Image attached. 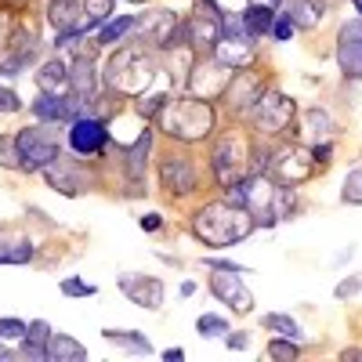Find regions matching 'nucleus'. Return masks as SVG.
I'll use <instances>...</instances> for the list:
<instances>
[{
	"label": "nucleus",
	"instance_id": "1",
	"mask_svg": "<svg viewBox=\"0 0 362 362\" xmlns=\"http://www.w3.org/2000/svg\"><path fill=\"white\" fill-rule=\"evenodd\" d=\"M156 124L177 145H196V141H206L214 134L218 112H214V102H203L196 95H181V98L170 95L167 105L156 112Z\"/></svg>",
	"mask_w": 362,
	"mask_h": 362
},
{
	"label": "nucleus",
	"instance_id": "2",
	"mask_svg": "<svg viewBox=\"0 0 362 362\" xmlns=\"http://www.w3.org/2000/svg\"><path fill=\"white\" fill-rule=\"evenodd\" d=\"M257 228L250 210H239L225 199H214V203H203L196 214H192V232L203 247H214V250H225V247H235Z\"/></svg>",
	"mask_w": 362,
	"mask_h": 362
},
{
	"label": "nucleus",
	"instance_id": "3",
	"mask_svg": "<svg viewBox=\"0 0 362 362\" xmlns=\"http://www.w3.org/2000/svg\"><path fill=\"white\" fill-rule=\"evenodd\" d=\"M156 76H160V66H156L153 51L145 44H131V40H119L116 54L105 66V87L127 98H138Z\"/></svg>",
	"mask_w": 362,
	"mask_h": 362
},
{
	"label": "nucleus",
	"instance_id": "4",
	"mask_svg": "<svg viewBox=\"0 0 362 362\" xmlns=\"http://www.w3.org/2000/svg\"><path fill=\"white\" fill-rule=\"evenodd\" d=\"M210 174H214L218 189H228L232 181L250 174V141L239 131L221 134L214 141V148H210Z\"/></svg>",
	"mask_w": 362,
	"mask_h": 362
},
{
	"label": "nucleus",
	"instance_id": "5",
	"mask_svg": "<svg viewBox=\"0 0 362 362\" xmlns=\"http://www.w3.org/2000/svg\"><path fill=\"white\" fill-rule=\"evenodd\" d=\"M58 124H40L37 127H22L15 134V145H18V170L22 174H40L58 153H62V145H58Z\"/></svg>",
	"mask_w": 362,
	"mask_h": 362
},
{
	"label": "nucleus",
	"instance_id": "6",
	"mask_svg": "<svg viewBox=\"0 0 362 362\" xmlns=\"http://www.w3.org/2000/svg\"><path fill=\"white\" fill-rule=\"evenodd\" d=\"M293 116H297V102L286 98L283 90H272V87L247 112V119H250V127H254L257 138H279V134H286L290 124H293Z\"/></svg>",
	"mask_w": 362,
	"mask_h": 362
},
{
	"label": "nucleus",
	"instance_id": "7",
	"mask_svg": "<svg viewBox=\"0 0 362 362\" xmlns=\"http://www.w3.org/2000/svg\"><path fill=\"white\" fill-rule=\"evenodd\" d=\"M160 185L167 189V196L174 199H185L199 189V170H196V156L189 153L185 145H177L167 148V153L160 156Z\"/></svg>",
	"mask_w": 362,
	"mask_h": 362
},
{
	"label": "nucleus",
	"instance_id": "8",
	"mask_svg": "<svg viewBox=\"0 0 362 362\" xmlns=\"http://www.w3.org/2000/svg\"><path fill=\"white\" fill-rule=\"evenodd\" d=\"M232 80V69L221 66L214 54H203L192 62V69L185 73V87H189V95L203 98V102H218L225 95V87Z\"/></svg>",
	"mask_w": 362,
	"mask_h": 362
},
{
	"label": "nucleus",
	"instance_id": "9",
	"mask_svg": "<svg viewBox=\"0 0 362 362\" xmlns=\"http://www.w3.org/2000/svg\"><path fill=\"white\" fill-rule=\"evenodd\" d=\"M264 90H268V80L261 76V69L243 66V69H232V80H228L225 95H221L218 102H225V109H228L232 116H247Z\"/></svg>",
	"mask_w": 362,
	"mask_h": 362
},
{
	"label": "nucleus",
	"instance_id": "10",
	"mask_svg": "<svg viewBox=\"0 0 362 362\" xmlns=\"http://www.w3.org/2000/svg\"><path fill=\"white\" fill-rule=\"evenodd\" d=\"M66 138H69V148H73L76 156H83V160L105 156V148L112 145V134H109V127H105V119L90 116V112H83V116L73 119L69 131H66Z\"/></svg>",
	"mask_w": 362,
	"mask_h": 362
},
{
	"label": "nucleus",
	"instance_id": "11",
	"mask_svg": "<svg viewBox=\"0 0 362 362\" xmlns=\"http://www.w3.org/2000/svg\"><path fill=\"white\" fill-rule=\"evenodd\" d=\"M315 170L319 167L312 160V148H305V145L276 148V153H272V167H268V174H276L283 185H300V181H308Z\"/></svg>",
	"mask_w": 362,
	"mask_h": 362
},
{
	"label": "nucleus",
	"instance_id": "12",
	"mask_svg": "<svg viewBox=\"0 0 362 362\" xmlns=\"http://www.w3.org/2000/svg\"><path fill=\"white\" fill-rule=\"evenodd\" d=\"M210 272H214V276L206 279L210 293H214L221 305H228L235 315H250L254 312V293L243 283V276H239V272H221V268H210Z\"/></svg>",
	"mask_w": 362,
	"mask_h": 362
},
{
	"label": "nucleus",
	"instance_id": "13",
	"mask_svg": "<svg viewBox=\"0 0 362 362\" xmlns=\"http://www.w3.org/2000/svg\"><path fill=\"white\" fill-rule=\"evenodd\" d=\"M29 112H33L40 124H73V119L83 116L87 109L73 95H47V90H40V95L29 102Z\"/></svg>",
	"mask_w": 362,
	"mask_h": 362
},
{
	"label": "nucleus",
	"instance_id": "14",
	"mask_svg": "<svg viewBox=\"0 0 362 362\" xmlns=\"http://www.w3.org/2000/svg\"><path fill=\"white\" fill-rule=\"evenodd\" d=\"M337 66L348 80H362V18H351L337 33Z\"/></svg>",
	"mask_w": 362,
	"mask_h": 362
},
{
	"label": "nucleus",
	"instance_id": "15",
	"mask_svg": "<svg viewBox=\"0 0 362 362\" xmlns=\"http://www.w3.org/2000/svg\"><path fill=\"white\" fill-rule=\"evenodd\" d=\"M119 290L131 305L138 308H148V312H160L163 308V283L156 276H138V272H127V276H119Z\"/></svg>",
	"mask_w": 362,
	"mask_h": 362
},
{
	"label": "nucleus",
	"instance_id": "16",
	"mask_svg": "<svg viewBox=\"0 0 362 362\" xmlns=\"http://www.w3.org/2000/svg\"><path fill=\"white\" fill-rule=\"evenodd\" d=\"M98 90H102V83H98V73H95L90 54H76L73 66H69V95L87 109L90 102L98 98Z\"/></svg>",
	"mask_w": 362,
	"mask_h": 362
},
{
	"label": "nucleus",
	"instance_id": "17",
	"mask_svg": "<svg viewBox=\"0 0 362 362\" xmlns=\"http://www.w3.org/2000/svg\"><path fill=\"white\" fill-rule=\"evenodd\" d=\"M40 174L47 177V185H51L54 192H62V196H80V192L87 189L83 177H80V167H76L69 156H62V153H58Z\"/></svg>",
	"mask_w": 362,
	"mask_h": 362
},
{
	"label": "nucleus",
	"instance_id": "18",
	"mask_svg": "<svg viewBox=\"0 0 362 362\" xmlns=\"http://www.w3.org/2000/svg\"><path fill=\"white\" fill-rule=\"evenodd\" d=\"M221 40V15H192L189 18V47L196 54H210Z\"/></svg>",
	"mask_w": 362,
	"mask_h": 362
},
{
	"label": "nucleus",
	"instance_id": "19",
	"mask_svg": "<svg viewBox=\"0 0 362 362\" xmlns=\"http://www.w3.org/2000/svg\"><path fill=\"white\" fill-rule=\"evenodd\" d=\"M221 66L228 69H243V66H254V54H257V40H235V37H221L210 51Z\"/></svg>",
	"mask_w": 362,
	"mask_h": 362
},
{
	"label": "nucleus",
	"instance_id": "20",
	"mask_svg": "<svg viewBox=\"0 0 362 362\" xmlns=\"http://www.w3.org/2000/svg\"><path fill=\"white\" fill-rule=\"evenodd\" d=\"M153 138H156V131H153V127H145V131L124 148V170H127V181H145L148 153H153Z\"/></svg>",
	"mask_w": 362,
	"mask_h": 362
},
{
	"label": "nucleus",
	"instance_id": "21",
	"mask_svg": "<svg viewBox=\"0 0 362 362\" xmlns=\"http://www.w3.org/2000/svg\"><path fill=\"white\" fill-rule=\"evenodd\" d=\"M37 90H47V95H69V62L62 58H47L37 73Z\"/></svg>",
	"mask_w": 362,
	"mask_h": 362
},
{
	"label": "nucleus",
	"instance_id": "22",
	"mask_svg": "<svg viewBox=\"0 0 362 362\" xmlns=\"http://www.w3.org/2000/svg\"><path fill=\"white\" fill-rule=\"evenodd\" d=\"M167 98H170V73H160V83L156 87H145L141 95L134 98V109L145 119H156V112L167 105Z\"/></svg>",
	"mask_w": 362,
	"mask_h": 362
},
{
	"label": "nucleus",
	"instance_id": "23",
	"mask_svg": "<svg viewBox=\"0 0 362 362\" xmlns=\"http://www.w3.org/2000/svg\"><path fill=\"white\" fill-rule=\"evenodd\" d=\"M83 4L80 0H51L47 4V22L54 25V33H66V29H76L83 18Z\"/></svg>",
	"mask_w": 362,
	"mask_h": 362
},
{
	"label": "nucleus",
	"instance_id": "24",
	"mask_svg": "<svg viewBox=\"0 0 362 362\" xmlns=\"http://www.w3.org/2000/svg\"><path fill=\"white\" fill-rule=\"evenodd\" d=\"M239 15H243V25H247V33L254 40L268 37L272 33V22H276V8H272V4H257V0H250V4L239 11Z\"/></svg>",
	"mask_w": 362,
	"mask_h": 362
},
{
	"label": "nucleus",
	"instance_id": "25",
	"mask_svg": "<svg viewBox=\"0 0 362 362\" xmlns=\"http://www.w3.org/2000/svg\"><path fill=\"white\" fill-rule=\"evenodd\" d=\"M102 337H105L109 344H116V348L131 351V355H153V341H148L141 329H112V326H105Z\"/></svg>",
	"mask_w": 362,
	"mask_h": 362
},
{
	"label": "nucleus",
	"instance_id": "26",
	"mask_svg": "<svg viewBox=\"0 0 362 362\" xmlns=\"http://www.w3.org/2000/svg\"><path fill=\"white\" fill-rule=\"evenodd\" d=\"M47 358H54V362H87V348L76 337L54 334V329H51V337H47Z\"/></svg>",
	"mask_w": 362,
	"mask_h": 362
},
{
	"label": "nucleus",
	"instance_id": "27",
	"mask_svg": "<svg viewBox=\"0 0 362 362\" xmlns=\"http://www.w3.org/2000/svg\"><path fill=\"white\" fill-rule=\"evenodd\" d=\"M131 29H134V15H112L109 22H102L98 37H95V47H112L119 40H127Z\"/></svg>",
	"mask_w": 362,
	"mask_h": 362
},
{
	"label": "nucleus",
	"instance_id": "28",
	"mask_svg": "<svg viewBox=\"0 0 362 362\" xmlns=\"http://www.w3.org/2000/svg\"><path fill=\"white\" fill-rule=\"evenodd\" d=\"M283 11H290L297 29H315L322 22V4H319V0H286Z\"/></svg>",
	"mask_w": 362,
	"mask_h": 362
},
{
	"label": "nucleus",
	"instance_id": "29",
	"mask_svg": "<svg viewBox=\"0 0 362 362\" xmlns=\"http://www.w3.org/2000/svg\"><path fill=\"white\" fill-rule=\"evenodd\" d=\"M116 11V0H83V22H80V33H95V29H102V22H109Z\"/></svg>",
	"mask_w": 362,
	"mask_h": 362
},
{
	"label": "nucleus",
	"instance_id": "30",
	"mask_svg": "<svg viewBox=\"0 0 362 362\" xmlns=\"http://www.w3.org/2000/svg\"><path fill=\"white\" fill-rule=\"evenodd\" d=\"M261 329H268V334H279V337H293V341L305 337L300 322H297L293 315H286V312H268V315H261Z\"/></svg>",
	"mask_w": 362,
	"mask_h": 362
},
{
	"label": "nucleus",
	"instance_id": "31",
	"mask_svg": "<svg viewBox=\"0 0 362 362\" xmlns=\"http://www.w3.org/2000/svg\"><path fill=\"white\" fill-rule=\"evenodd\" d=\"M297 214V185H283L276 181V196H272V218L276 221H290Z\"/></svg>",
	"mask_w": 362,
	"mask_h": 362
},
{
	"label": "nucleus",
	"instance_id": "32",
	"mask_svg": "<svg viewBox=\"0 0 362 362\" xmlns=\"http://www.w3.org/2000/svg\"><path fill=\"white\" fill-rule=\"evenodd\" d=\"M305 131H308L312 141H326L337 127H334V116H329L322 105H312V109L305 112Z\"/></svg>",
	"mask_w": 362,
	"mask_h": 362
},
{
	"label": "nucleus",
	"instance_id": "33",
	"mask_svg": "<svg viewBox=\"0 0 362 362\" xmlns=\"http://www.w3.org/2000/svg\"><path fill=\"white\" fill-rule=\"evenodd\" d=\"M37 257V247L29 239H11V243L0 247V264H29Z\"/></svg>",
	"mask_w": 362,
	"mask_h": 362
},
{
	"label": "nucleus",
	"instance_id": "34",
	"mask_svg": "<svg viewBox=\"0 0 362 362\" xmlns=\"http://www.w3.org/2000/svg\"><path fill=\"white\" fill-rule=\"evenodd\" d=\"M300 355V341H293V337H272L268 341V358H276V362H293Z\"/></svg>",
	"mask_w": 362,
	"mask_h": 362
},
{
	"label": "nucleus",
	"instance_id": "35",
	"mask_svg": "<svg viewBox=\"0 0 362 362\" xmlns=\"http://www.w3.org/2000/svg\"><path fill=\"white\" fill-rule=\"evenodd\" d=\"M196 334H199V337H225V334H228V319L206 312V315L196 319Z\"/></svg>",
	"mask_w": 362,
	"mask_h": 362
},
{
	"label": "nucleus",
	"instance_id": "36",
	"mask_svg": "<svg viewBox=\"0 0 362 362\" xmlns=\"http://www.w3.org/2000/svg\"><path fill=\"white\" fill-rule=\"evenodd\" d=\"M341 199L351 203V206H362V167H355L348 177H344V185H341Z\"/></svg>",
	"mask_w": 362,
	"mask_h": 362
},
{
	"label": "nucleus",
	"instance_id": "37",
	"mask_svg": "<svg viewBox=\"0 0 362 362\" xmlns=\"http://www.w3.org/2000/svg\"><path fill=\"white\" fill-rule=\"evenodd\" d=\"M58 290H62V297H95V293H98L95 283H83V279H76V276L62 279V283H58Z\"/></svg>",
	"mask_w": 362,
	"mask_h": 362
},
{
	"label": "nucleus",
	"instance_id": "38",
	"mask_svg": "<svg viewBox=\"0 0 362 362\" xmlns=\"http://www.w3.org/2000/svg\"><path fill=\"white\" fill-rule=\"evenodd\" d=\"M293 33H297V25H293L290 11H276V22H272V33H268V37H276L279 44H286Z\"/></svg>",
	"mask_w": 362,
	"mask_h": 362
},
{
	"label": "nucleus",
	"instance_id": "39",
	"mask_svg": "<svg viewBox=\"0 0 362 362\" xmlns=\"http://www.w3.org/2000/svg\"><path fill=\"white\" fill-rule=\"evenodd\" d=\"M0 167L18 170V145H15V134H0Z\"/></svg>",
	"mask_w": 362,
	"mask_h": 362
},
{
	"label": "nucleus",
	"instance_id": "40",
	"mask_svg": "<svg viewBox=\"0 0 362 362\" xmlns=\"http://www.w3.org/2000/svg\"><path fill=\"white\" fill-rule=\"evenodd\" d=\"M358 293H362V272H358V276L341 279V283L334 286V297H337V300H351V297H358Z\"/></svg>",
	"mask_w": 362,
	"mask_h": 362
},
{
	"label": "nucleus",
	"instance_id": "41",
	"mask_svg": "<svg viewBox=\"0 0 362 362\" xmlns=\"http://www.w3.org/2000/svg\"><path fill=\"white\" fill-rule=\"evenodd\" d=\"M199 264L203 268H221V272H239V276H247V264H239V261H232V257H199Z\"/></svg>",
	"mask_w": 362,
	"mask_h": 362
},
{
	"label": "nucleus",
	"instance_id": "42",
	"mask_svg": "<svg viewBox=\"0 0 362 362\" xmlns=\"http://www.w3.org/2000/svg\"><path fill=\"white\" fill-rule=\"evenodd\" d=\"M18 344H22V348H18V355H22V358H33V362H47V344H40V341H29V337H22Z\"/></svg>",
	"mask_w": 362,
	"mask_h": 362
},
{
	"label": "nucleus",
	"instance_id": "43",
	"mask_svg": "<svg viewBox=\"0 0 362 362\" xmlns=\"http://www.w3.org/2000/svg\"><path fill=\"white\" fill-rule=\"evenodd\" d=\"M22 337H25L22 319H0V341H22Z\"/></svg>",
	"mask_w": 362,
	"mask_h": 362
},
{
	"label": "nucleus",
	"instance_id": "44",
	"mask_svg": "<svg viewBox=\"0 0 362 362\" xmlns=\"http://www.w3.org/2000/svg\"><path fill=\"white\" fill-rule=\"evenodd\" d=\"M25 337H29V341L47 344V337H51V322H47V319H33V322H25Z\"/></svg>",
	"mask_w": 362,
	"mask_h": 362
},
{
	"label": "nucleus",
	"instance_id": "45",
	"mask_svg": "<svg viewBox=\"0 0 362 362\" xmlns=\"http://www.w3.org/2000/svg\"><path fill=\"white\" fill-rule=\"evenodd\" d=\"M0 112L11 116V112H22V98L15 95L11 87H0Z\"/></svg>",
	"mask_w": 362,
	"mask_h": 362
},
{
	"label": "nucleus",
	"instance_id": "46",
	"mask_svg": "<svg viewBox=\"0 0 362 362\" xmlns=\"http://www.w3.org/2000/svg\"><path fill=\"white\" fill-rule=\"evenodd\" d=\"M329 156H334V145H329V138H326V141H312V160H315V167H329V163H334Z\"/></svg>",
	"mask_w": 362,
	"mask_h": 362
},
{
	"label": "nucleus",
	"instance_id": "47",
	"mask_svg": "<svg viewBox=\"0 0 362 362\" xmlns=\"http://www.w3.org/2000/svg\"><path fill=\"white\" fill-rule=\"evenodd\" d=\"M221 341H225L228 351H247L250 348V334H243V329H232V334H225Z\"/></svg>",
	"mask_w": 362,
	"mask_h": 362
},
{
	"label": "nucleus",
	"instance_id": "48",
	"mask_svg": "<svg viewBox=\"0 0 362 362\" xmlns=\"http://www.w3.org/2000/svg\"><path fill=\"white\" fill-rule=\"evenodd\" d=\"M11 33H15V25H11V8H0V47H8Z\"/></svg>",
	"mask_w": 362,
	"mask_h": 362
},
{
	"label": "nucleus",
	"instance_id": "49",
	"mask_svg": "<svg viewBox=\"0 0 362 362\" xmlns=\"http://www.w3.org/2000/svg\"><path fill=\"white\" fill-rule=\"evenodd\" d=\"M138 225H141V232H160L163 228V218L160 214H141Z\"/></svg>",
	"mask_w": 362,
	"mask_h": 362
},
{
	"label": "nucleus",
	"instance_id": "50",
	"mask_svg": "<svg viewBox=\"0 0 362 362\" xmlns=\"http://www.w3.org/2000/svg\"><path fill=\"white\" fill-rule=\"evenodd\" d=\"M163 358H167V362H181V358H185V351H181V348H167Z\"/></svg>",
	"mask_w": 362,
	"mask_h": 362
},
{
	"label": "nucleus",
	"instance_id": "51",
	"mask_svg": "<svg viewBox=\"0 0 362 362\" xmlns=\"http://www.w3.org/2000/svg\"><path fill=\"white\" fill-rule=\"evenodd\" d=\"M4 8H11V11H25V8H29V0H4Z\"/></svg>",
	"mask_w": 362,
	"mask_h": 362
},
{
	"label": "nucleus",
	"instance_id": "52",
	"mask_svg": "<svg viewBox=\"0 0 362 362\" xmlns=\"http://www.w3.org/2000/svg\"><path fill=\"white\" fill-rule=\"evenodd\" d=\"M341 358H344V362H348V358H362V348H344Z\"/></svg>",
	"mask_w": 362,
	"mask_h": 362
},
{
	"label": "nucleus",
	"instance_id": "53",
	"mask_svg": "<svg viewBox=\"0 0 362 362\" xmlns=\"http://www.w3.org/2000/svg\"><path fill=\"white\" fill-rule=\"evenodd\" d=\"M196 293V283H181V297H192Z\"/></svg>",
	"mask_w": 362,
	"mask_h": 362
},
{
	"label": "nucleus",
	"instance_id": "54",
	"mask_svg": "<svg viewBox=\"0 0 362 362\" xmlns=\"http://www.w3.org/2000/svg\"><path fill=\"white\" fill-rule=\"evenodd\" d=\"M11 355H15V351H8V348H4V341H0V362H8Z\"/></svg>",
	"mask_w": 362,
	"mask_h": 362
},
{
	"label": "nucleus",
	"instance_id": "55",
	"mask_svg": "<svg viewBox=\"0 0 362 362\" xmlns=\"http://www.w3.org/2000/svg\"><path fill=\"white\" fill-rule=\"evenodd\" d=\"M8 243V228H0V247H4Z\"/></svg>",
	"mask_w": 362,
	"mask_h": 362
},
{
	"label": "nucleus",
	"instance_id": "56",
	"mask_svg": "<svg viewBox=\"0 0 362 362\" xmlns=\"http://www.w3.org/2000/svg\"><path fill=\"white\" fill-rule=\"evenodd\" d=\"M351 4H355V11H358V18H362V0H351Z\"/></svg>",
	"mask_w": 362,
	"mask_h": 362
},
{
	"label": "nucleus",
	"instance_id": "57",
	"mask_svg": "<svg viewBox=\"0 0 362 362\" xmlns=\"http://www.w3.org/2000/svg\"><path fill=\"white\" fill-rule=\"evenodd\" d=\"M268 4H272V8H283V0H268Z\"/></svg>",
	"mask_w": 362,
	"mask_h": 362
},
{
	"label": "nucleus",
	"instance_id": "58",
	"mask_svg": "<svg viewBox=\"0 0 362 362\" xmlns=\"http://www.w3.org/2000/svg\"><path fill=\"white\" fill-rule=\"evenodd\" d=\"M134 4H141V0H134ZM145 4H148V0H145Z\"/></svg>",
	"mask_w": 362,
	"mask_h": 362
}]
</instances>
